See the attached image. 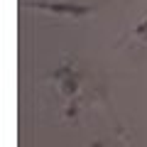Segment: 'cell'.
<instances>
[{
    "label": "cell",
    "mask_w": 147,
    "mask_h": 147,
    "mask_svg": "<svg viewBox=\"0 0 147 147\" xmlns=\"http://www.w3.org/2000/svg\"><path fill=\"white\" fill-rule=\"evenodd\" d=\"M25 7H37V10H47L52 15H61L69 20H79V17H88L96 12V5H86V3H52V0H25Z\"/></svg>",
    "instance_id": "1"
},
{
    "label": "cell",
    "mask_w": 147,
    "mask_h": 147,
    "mask_svg": "<svg viewBox=\"0 0 147 147\" xmlns=\"http://www.w3.org/2000/svg\"><path fill=\"white\" fill-rule=\"evenodd\" d=\"M127 37H135V39H140V42H147V20H142Z\"/></svg>",
    "instance_id": "2"
}]
</instances>
